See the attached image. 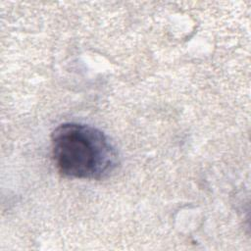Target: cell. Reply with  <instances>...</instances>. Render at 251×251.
<instances>
[{"label":"cell","mask_w":251,"mask_h":251,"mask_svg":"<svg viewBox=\"0 0 251 251\" xmlns=\"http://www.w3.org/2000/svg\"><path fill=\"white\" fill-rule=\"evenodd\" d=\"M51 148L58 172L67 177L101 179L118 166V153L109 138L88 125H60L51 134Z\"/></svg>","instance_id":"obj_1"}]
</instances>
